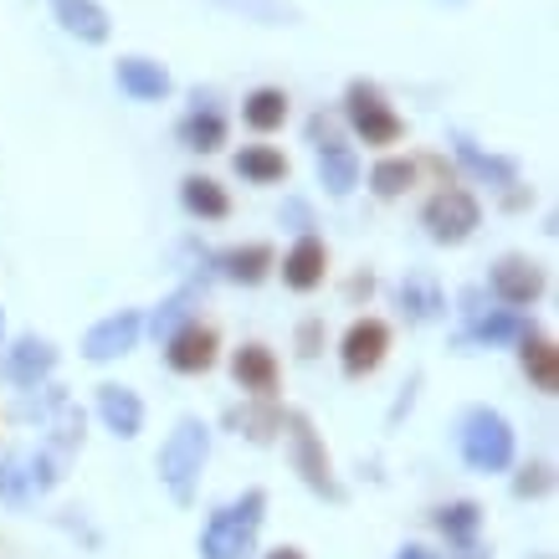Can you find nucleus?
I'll use <instances>...</instances> for the list:
<instances>
[{"label": "nucleus", "instance_id": "f257e3e1", "mask_svg": "<svg viewBox=\"0 0 559 559\" xmlns=\"http://www.w3.org/2000/svg\"><path fill=\"white\" fill-rule=\"evenodd\" d=\"M262 513H267V492L262 488H252L241 503H231V509L211 513V524H205V534H201V559H252Z\"/></svg>", "mask_w": 559, "mask_h": 559}, {"label": "nucleus", "instance_id": "f03ea898", "mask_svg": "<svg viewBox=\"0 0 559 559\" xmlns=\"http://www.w3.org/2000/svg\"><path fill=\"white\" fill-rule=\"evenodd\" d=\"M205 457H211V431H205V421L186 416V421L165 437V447H159V483L170 488L175 503H190V498H195Z\"/></svg>", "mask_w": 559, "mask_h": 559}, {"label": "nucleus", "instance_id": "7ed1b4c3", "mask_svg": "<svg viewBox=\"0 0 559 559\" xmlns=\"http://www.w3.org/2000/svg\"><path fill=\"white\" fill-rule=\"evenodd\" d=\"M462 457L477 473H509L513 467V426L498 411L477 406L462 416Z\"/></svg>", "mask_w": 559, "mask_h": 559}, {"label": "nucleus", "instance_id": "20e7f679", "mask_svg": "<svg viewBox=\"0 0 559 559\" xmlns=\"http://www.w3.org/2000/svg\"><path fill=\"white\" fill-rule=\"evenodd\" d=\"M344 119L355 123V134L365 139V144H401V134H406V123H401V114L385 103V93L374 83H349V93H344Z\"/></svg>", "mask_w": 559, "mask_h": 559}, {"label": "nucleus", "instance_id": "39448f33", "mask_svg": "<svg viewBox=\"0 0 559 559\" xmlns=\"http://www.w3.org/2000/svg\"><path fill=\"white\" fill-rule=\"evenodd\" d=\"M421 226L431 231V241H441V247H457V241H467L477 226H483V211H477V201L462 186H447V190H437V195L426 201Z\"/></svg>", "mask_w": 559, "mask_h": 559}, {"label": "nucleus", "instance_id": "423d86ee", "mask_svg": "<svg viewBox=\"0 0 559 559\" xmlns=\"http://www.w3.org/2000/svg\"><path fill=\"white\" fill-rule=\"evenodd\" d=\"M288 426H293L288 441H293V467H298V477H304L319 498L340 503L344 488L334 483V467H329V452H323V441H319V431H313V421H308V416H288Z\"/></svg>", "mask_w": 559, "mask_h": 559}, {"label": "nucleus", "instance_id": "0eeeda50", "mask_svg": "<svg viewBox=\"0 0 559 559\" xmlns=\"http://www.w3.org/2000/svg\"><path fill=\"white\" fill-rule=\"evenodd\" d=\"M139 334H144V319H139L134 308H119V313H108L103 323H93L87 329V340H83V355L87 359H119V355H129L139 344Z\"/></svg>", "mask_w": 559, "mask_h": 559}, {"label": "nucleus", "instance_id": "6e6552de", "mask_svg": "<svg viewBox=\"0 0 559 559\" xmlns=\"http://www.w3.org/2000/svg\"><path fill=\"white\" fill-rule=\"evenodd\" d=\"M385 349H390V329L380 319H359V323H349V334H344V344H340V359H344V374H370V370H380V359H385Z\"/></svg>", "mask_w": 559, "mask_h": 559}, {"label": "nucleus", "instance_id": "1a4fd4ad", "mask_svg": "<svg viewBox=\"0 0 559 559\" xmlns=\"http://www.w3.org/2000/svg\"><path fill=\"white\" fill-rule=\"evenodd\" d=\"M488 283L509 308H528L544 293V267L539 262H528V257H503V262L492 267Z\"/></svg>", "mask_w": 559, "mask_h": 559}, {"label": "nucleus", "instance_id": "9d476101", "mask_svg": "<svg viewBox=\"0 0 559 559\" xmlns=\"http://www.w3.org/2000/svg\"><path fill=\"white\" fill-rule=\"evenodd\" d=\"M165 359H170V370H180V374L211 370V365H216V334H211L205 323H186V329H175L170 334Z\"/></svg>", "mask_w": 559, "mask_h": 559}, {"label": "nucleus", "instance_id": "9b49d317", "mask_svg": "<svg viewBox=\"0 0 559 559\" xmlns=\"http://www.w3.org/2000/svg\"><path fill=\"white\" fill-rule=\"evenodd\" d=\"M119 87L129 93V98L139 103H159V98H170V72L159 68V62H150V57H119Z\"/></svg>", "mask_w": 559, "mask_h": 559}, {"label": "nucleus", "instance_id": "f8f14e48", "mask_svg": "<svg viewBox=\"0 0 559 559\" xmlns=\"http://www.w3.org/2000/svg\"><path fill=\"white\" fill-rule=\"evenodd\" d=\"M231 374H237L241 390H252L257 401H272V390H277V359H272L267 344H241L237 359H231Z\"/></svg>", "mask_w": 559, "mask_h": 559}, {"label": "nucleus", "instance_id": "ddd939ff", "mask_svg": "<svg viewBox=\"0 0 559 559\" xmlns=\"http://www.w3.org/2000/svg\"><path fill=\"white\" fill-rule=\"evenodd\" d=\"M51 16L62 21V32H72L78 41H108V11H103L98 0H51Z\"/></svg>", "mask_w": 559, "mask_h": 559}, {"label": "nucleus", "instance_id": "4468645a", "mask_svg": "<svg viewBox=\"0 0 559 559\" xmlns=\"http://www.w3.org/2000/svg\"><path fill=\"white\" fill-rule=\"evenodd\" d=\"M98 411H103V421H108L114 437H139V431H144V401H139V390L103 385L98 390Z\"/></svg>", "mask_w": 559, "mask_h": 559}, {"label": "nucleus", "instance_id": "2eb2a0df", "mask_svg": "<svg viewBox=\"0 0 559 559\" xmlns=\"http://www.w3.org/2000/svg\"><path fill=\"white\" fill-rule=\"evenodd\" d=\"M323 267H329V252H323V241H319V237H304L288 257H283V283H288L293 293H313V288L323 283Z\"/></svg>", "mask_w": 559, "mask_h": 559}, {"label": "nucleus", "instance_id": "dca6fc26", "mask_svg": "<svg viewBox=\"0 0 559 559\" xmlns=\"http://www.w3.org/2000/svg\"><path fill=\"white\" fill-rule=\"evenodd\" d=\"M319 175L323 186H329V195H349V190L359 186V159L349 144H340V139H323L319 144Z\"/></svg>", "mask_w": 559, "mask_h": 559}, {"label": "nucleus", "instance_id": "f3484780", "mask_svg": "<svg viewBox=\"0 0 559 559\" xmlns=\"http://www.w3.org/2000/svg\"><path fill=\"white\" fill-rule=\"evenodd\" d=\"M519 344H524V349H519V359H524V374L544 390V395H555V390H559V355H555V344L544 340V334H534V329H528Z\"/></svg>", "mask_w": 559, "mask_h": 559}, {"label": "nucleus", "instance_id": "a211bd4d", "mask_svg": "<svg viewBox=\"0 0 559 559\" xmlns=\"http://www.w3.org/2000/svg\"><path fill=\"white\" fill-rule=\"evenodd\" d=\"M216 267L221 277H231V283H262L272 272V247H262V241H252V247H231V252H221L216 257Z\"/></svg>", "mask_w": 559, "mask_h": 559}, {"label": "nucleus", "instance_id": "6ab92c4d", "mask_svg": "<svg viewBox=\"0 0 559 559\" xmlns=\"http://www.w3.org/2000/svg\"><path fill=\"white\" fill-rule=\"evenodd\" d=\"M241 119H247V129H257V134L283 129V119H288V93H283V87H257V93H247Z\"/></svg>", "mask_w": 559, "mask_h": 559}, {"label": "nucleus", "instance_id": "aec40b11", "mask_svg": "<svg viewBox=\"0 0 559 559\" xmlns=\"http://www.w3.org/2000/svg\"><path fill=\"white\" fill-rule=\"evenodd\" d=\"M51 370H57V349L47 340H16V349H11V380L16 385H36Z\"/></svg>", "mask_w": 559, "mask_h": 559}, {"label": "nucleus", "instance_id": "412c9836", "mask_svg": "<svg viewBox=\"0 0 559 559\" xmlns=\"http://www.w3.org/2000/svg\"><path fill=\"white\" fill-rule=\"evenodd\" d=\"M180 201H186L190 216H201V221H226V211H231L226 190H221L211 175H190V180H180Z\"/></svg>", "mask_w": 559, "mask_h": 559}, {"label": "nucleus", "instance_id": "4be33fe9", "mask_svg": "<svg viewBox=\"0 0 559 559\" xmlns=\"http://www.w3.org/2000/svg\"><path fill=\"white\" fill-rule=\"evenodd\" d=\"M180 144L186 150H201V154H216L221 144H226V119H221L216 108H195V114H186L180 119Z\"/></svg>", "mask_w": 559, "mask_h": 559}, {"label": "nucleus", "instance_id": "5701e85b", "mask_svg": "<svg viewBox=\"0 0 559 559\" xmlns=\"http://www.w3.org/2000/svg\"><path fill=\"white\" fill-rule=\"evenodd\" d=\"M237 175L252 180V186H277V180H288V159L267 150V144H252V150L237 154Z\"/></svg>", "mask_w": 559, "mask_h": 559}, {"label": "nucleus", "instance_id": "b1692460", "mask_svg": "<svg viewBox=\"0 0 559 559\" xmlns=\"http://www.w3.org/2000/svg\"><path fill=\"white\" fill-rule=\"evenodd\" d=\"M416 186V165H411V159H380V165H374L370 170V190L374 195H406V190Z\"/></svg>", "mask_w": 559, "mask_h": 559}, {"label": "nucleus", "instance_id": "393cba45", "mask_svg": "<svg viewBox=\"0 0 559 559\" xmlns=\"http://www.w3.org/2000/svg\"><path fill=\"white\" fill-rule=\"evenodd\" d=\"M231 426H241L252 441H272L277 431H283V416H277V406H272V401H262V406L231 411Z\"/></svg>", "mask_w": 559, "mask_h": 559}, {"label": "nucleus", "instance_id": "a878e982", "mask_svg": "<svg viewBox=\"0 0 559 559\" xmlns=\"http://www.w3.org/2000/svg\"><path fill=\"white\" fill-rule=\"evenodd\" d=\"M473 334H477L483 344H509V340H524L528 323H524V313H519V308H503V313H488V319H477Z\"/></svg>", "mask_w": 559, "mask_h": 559}, {"label": "nucleus", "instance_id": "bb28decb", "mask_svg": "<svg viewBox=\"0 0 559 559\" xmlns=\"http://www.w3.org/2000/svg\"><path fill=\"white\" fill-rule=\"evenodd\" d=\"M477 524H483V509H477V503H447V509L437 513V528L447 534V539H457V544L473 539Z\"/></svg>", "mask_w": 559, "mask_h": 559}, {"label": "nucleus", "instance_id": "cd10ccee", "mask_svg": "<svg viewBox=\"0 0 559 559\" xmlns=\"http://www.w3.org/2000/svg\"><path fill=\"white\" fill-rule=\"evenodd\" d=\"M457 159H462V165H473L477 175H488V180H498V186H513V180H519V170H513L509 159H498V154L473 150V139H457Z\"/></svg>", "mask_w": 559, "mask_h": 559}, {"label": "nucleus", "instance_id": "c85d7f7f", "mask_svg": "<svg viewBox=\"0 0 559 559\" xmlns=\"http://www.w3.org/2000/svg\"><path fill=\"white\" fill-rule=\"evenodd\" d=\"M180 313H186V293H180V298H170V304L154 313V334H165V340H170V334H175V319H180Z\"/></svg>", "mask_w": 559, "mask_h": 559}, {"label": "nucleus", "instance_id": "c756f323", "mask_svg": "<svg viewBox=\"0 0 559 559\" xmlns=\"http://www.w3.org/2000/svg\"><path fill=\"white\" fill-rule=\"evenodd\" d=\"M544 473H549V467H528V473L513 483V488H519V498H534V492L549 488V477H544Z\"/></svg>", "mask_w": 559, "mask_h": 559}, {"label": "nucleus", "instance_id": "7c9ffc66", "mask_svg": "<svg viewBox=\"0 0 559 559\" xmlns=\"http://www.w3.org/2000/svg\"><path fill=\"white\" fill-rule=\"evenodd\" d=\"M298 344H304V355H319L313 344H319V323H304V334H298Z\"/></svg>", "mask_w": 559, "mask_h": 559}, {"label": "nucleus", "instance_id": "2f4dec72", "mask_svg": "<svg viewBox=\"0 0 559 559\" xmlns=\"http://www.w3.org/2000/svg\"><path fill=\"white\" fill-rule=\"evenodd\" d=\"M401 559H437V555H431V549H421V544H406V549H401Z\"/></svg>", "mask_w": 559, "mask_h": 559}, {"label": "nucleus", "instance_id": "473e14b6", "mask_svg": "<svg viewBox=\"0 0 559 559\" xmlns=\"http://www.w3.org/2000/svg\"><path fill=\"white\" fill-rule=\"evenodd\" d=\"M267 559H304V549H272Z\"/></svg>", "mask_w": 559, "mask_h": 559}, {"label": "nucleus", "instance_id": "72a5a7b5", "mask_svg": "<svg viewBox=\"0 0 559 559\" xmlns=\"http://www.w3.org/2000/svg\"><path fill=\"white\" fill-rule=\"evenodd\" d=\"M462 559H488V555L483 549H462Z\"/></svg>", "mask_w": 559, "mask_h": 559}, {"label": "nucleus", "instance_id": "f704fd0d", "mask_svg": "<svg viewBox=\"0 0 559 559\" xmlns=\"http://www.w3.org/2000/svg\"><path fill=\"white\" fill-rule=\"evenodd\" d=\"M0 329H5V323H0Z\"/></svg>", "mask_w": 559, "mask_h": 559}]
</instances>
